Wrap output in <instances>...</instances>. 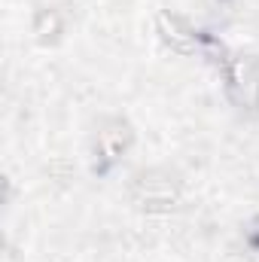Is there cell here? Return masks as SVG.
I'll return each instance as SVG.
<instances>
[{
    "mask_svg": "<svg viewBox=\"0 0 259 262\" xmlns=\"http://www.w3.org/2000/svg\"><path fill=\"white\" fill-rule=\"evenodd\" d=\"M156 31H159V37H162V43H168V46H171L174 52H180V55H195V52H201L204 43H207V37H204L201 31H195L183 15H177V12H171V9H162V12L156 15Z\"/></svg>",
    "mask_w": 259,
    "mask_h": 262,
    "instance_id": "3",
    "label": "cell"
},
{
    "mask_svg": "<svg viewBox=\"0 0 259 262\" xmlns=\"http://www.w3.org/2000/svg\"><path fill=\"white\" fill-rule=\"evenodd\" d=\"M64 34V18L58 9H37L34 12V37L40 43H58V37Z\"/></svg>",
    "mask_w": 259,
    "mask_h": 262,
    "instance_id": "5",
    "label": "cell"
},
{
    "mask_svg": "<svg viewBox=\"0 0 259 262\" xmlns=\"http://www.w3.org/2000/svg\"><path fill=\"white\" fill-rule=\"evenodd\" d=\"M134 143V131L125 119H107L101 128H98V140H95V149L104 162H116L122 159Z\"/></svg>",
    "mask_w": 259,
    "mask_h": 262,
    "instance_id": "4",
    "label": "cell"
},
{
    "mask_svg": "<svg viewBox=\"0 0 259 262\" xmlns=\"http://www.w3.org/2000/svg\"><path fill=\"white\" fill-rule=\"evenodd\" d=\"M128 198L134 207L140 210H149V213H159V210H171L180 204L183 189H180V180L165 171V168H149V171H140L134 174L128 186Z\"/></svg>",
    "mask_w": 259,
    "mask_h": 262,
    "instance_id": "1",
    "label": "cell"
},
{
    "mask_svg": "<svg viewBox=\"0 0 259 262\" xmlns=\"http://www.w3.org/2000/svg\"><path fill=\"white\" fill-rule=\"evenodd\" d=\"M226 92L235 107L259 113V55L238 52L226 58Z\"/></svg>",
    "mask_w": 259,
    "mask_h": 262,
    "instance_id": "2",
    "label": "cell"
}]
</instances>
